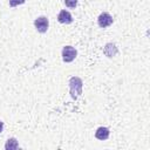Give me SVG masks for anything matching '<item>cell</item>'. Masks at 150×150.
<instances>
[{
  "label": "cell",
  "instance_id": "cell-6",
  "mask_svg": "<svg viewBox=\"0 0 150 150\" xmlns=\"http://www.w3.org/2000/svg\"><path fill=\"white\" fill-rule=\"evenodd\" d=\"M103 53H104V55L108 56V57H114V56L117 55L118 49H117V47H116L115 43L108 42V43H105V46H104V48H103Z\"/></svg>",
  "mask_w": 150,
  "mask_h": 150
},
{
  "label": "cell",
  "instance_id": "cell-1",
  "mask_svg": "<svg viewBox=\"0 0 150 150\" xmlns=\"http://www.w3.org/2000/svg\"><path fill=\"white\" fill-rule=\"evenodd\" d=\"M69 90H70V96L73 100H77L81 94H82V88H83V81L79 76H73L69 79Z\"/></svg>",
  "mask_w": 150,
  "mask_h": 150
},
{
  "label": "cell",
  "instance_id": "cell-5",
  "mask_svg": "<svg viewBox=\"0 0 150 150\" xmlns=\"http://www.w3.org/2000/svg\"><path fill=\"white\" fill-rule=\"evenodd\" d=\"M73 16H71V14L68 12V11H66V9H62V11H60V13L57 14V21L60 22V23H63V25H69V23H71L73 22Z\"/></svg>",
  "mask_w": 150,
  "mask_h": 150
},
{
  "label": "cell",
  "instance_id": "cell-4",
  "mask_svg": "<svg viewBox=\"0 0 150 150\" xmlns=\"http://www.w3.org/2000/svg\"><path fill=\"white\" fill-rule=\"evenodd\" d=\"M112 22H114L112 16H111L109 13H107V12L101 13V14L98 15V18H97V25H98L101 28H107V27H109Z\"/></svg>",
  "mask_w": 150,
  "mask_h": 150
},
{
  "label": "cell",
  "instance_id": "cell-8",
  "mask_svg": "<svg viewBox=\"0 0 150 150\" xmlns=\"http://www.w3.org/2000/svg\"><path fill=\"white\" fill-rule=\"evenodd\" d=\"M18 148H19V143H18V141H16L15 137L8 138L6 141V143H5V149L6 150H15Z\"/></svg>",
  "mask_w": 150,
  "mask_h": 150
},
{
  "label": "cell",
  "instance_id": "cell-10",
  "mask_svg": "<svg viewBox=\"0 0 150 150\" xmlns=\"http://www.w3.org/2000/svg\"><path fill=\"white\" fill-rule=\"evenodd\" d=\"M25 2H26V0H8V4L11 7H16V6L22 5Z\"/></svg>",
  "mask_w": 150,
  "mask_h": 150
},
{
  "label": "cell",
  "instance_id": "cell-3",
  "mask_svg": "<svg viewBox=\"0 0 150 150\" xmlns=\"http://www.w3.org/2000/svg\"><path fill=\"white\" fill-rule=\"evenodd\" d=\"M34 27H35V29L39 33H41V34L46 33L48 30V27H49V20H48V18L45 16V15H41V16L36 18L34 20Z\"/></svg>",
  "mask_w": 150,
  "mask_h": 150
},
{
  "label": "cell",
  "instance_id": "cell-2",
  "mask_svg": "<svg viewBox=\"0 0 150 150\" xmlns=\"http://www.w3.org/2000/svg\"><path fill=\"white\" fill-rule=\"evenodd\" d=\"M76 55H77V50H76L73 46H64V47L62 48L61 56H62L63 62L69 63V62L74 61L75 57H76Z\"/></svg>",
  "mask_w": 150,
  "mask_h": 150
},
{
  "label": "cell",
  "instance_id": "cell-9",
  "mask_svg": "<svg viewBox=\"0 0 150 150\" xmlns=\"http://www.w3.org/2000/svg\"><path fill=\"white\" fill-rule=\"evenodd\" d=\"M77 1L79 0H64V5L68 8H75L77 6Z\"/></svg>",
  "mask_w": 150,
  "mask_h": 150
},
{
  "label": "cell",
  "instance_id": "cell-11",
  "mask_svg": "<svg viewBox=\"0 0 150 150\" xmlns=\"http://www.w3.org/2000/svg\"><path fill=\"white\" fill-rule=\"evenodd\" d=\"M2 130H4V122L0 120V134L2 132Z\"/></svg>",
  "mask_w": 150,
  "mask_h": 150
},
{
  "label": "cell",
  "instance_id": "cell-7",
  "mask_svg": "<svg viewBox=\"0 0 150 150\" xmlns=\"http://www.w3.org/2000/svg\"><path fill=\"white\" fill-rule=\"evenodd\" d=\"M109 135H110V131L107 127H100L96 129L95 131V137L100 141H105L109 138Z\"/></svg>",
  "mask_w": 150,
  "mask_h": 150
}]
</instances>
